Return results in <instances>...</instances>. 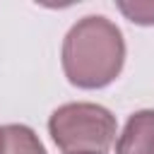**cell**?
<instances>
[{
  "label": "cell",
  "mask_w": 154,
  "mask_h": 154,
  "mask_svg": "<svg viewBox=\"0 0 154 154\" xmlns=\"http://www.w3.org/2000/svg\"><path fill=\"white\" fill-rule=\"evenodd\" d=\"M60 58L70 84L79 89H103L125 65L123 31L103 14H87L65 34Z\"/></svg>",
  "instance_id": "6da1fadb"
},
{
  "label": "cell",
  "mask_w": 154,
  "mask_h": 154,
  "mask_svg": "<svg viewBox=\"0 0 154 154\" xmlns=\"http://www.w3.org/2000/svg\"><path fill=\"white\" fill-rule=\"evenodd\" d=\"M116 116L89 101H75L58 106L48 118V132L58 149L70 152H99L106 154L116 140Z\"/></svg>",
  "instance_id": "7a4b0ae2"
},
{
  "label": "cell",
  "mask_w": 154,
  "mask_h": 154,
  "mask_svg": "<svg viewBox=\"0 0 154 154\" xmlns=\"http://www.w3.org/2000/svg\"><path fill=\"white\" fill-rule=\"evenodd\" d=\"M116 154H154V108L137 111L128 118L118 135Z\"/></svg>",
  "instance_id": "3957f363"
},
{
  "label": "cell",
  "mask_w": 154,
  "mask_h": 154,
  "mask_svg": "<svg viewBox=\"0 0 154 154\" xmlns=\"http://www.w3.org/2000/svg\"><path fill=\"white\" fill-rule=\"evenodd\" d=\"M0 154H46V147L29 125L10 123V125H2Z\"/></svg>",
  "instance_id": "277c9868"
},
{
  "label": "cell",
  "mask_w": 154,
  "mask_h": 154,
  "mask_svg": "<svg viewBox=\"0 0 154 154\" xmlns=\"http://www.w3.org/2000/svg\"><path fill=\"white\" fill-rule=\"evenodd\" d=\"M116 7L140 26H154V0H118Z\"/></svg>",
  "instance_id": "5b68a950"
},
{
  "label": "cell",
  "mask_w": 154,
  "mask_h": 154,
  "mask_svg": "<svg viewBox=\"0 0 154 154\" xmlns=\"http://www.w3.org/2000/svg\"><path fill=\"white\" fill-rule=\"evenodd\" d=\"M70 154H99V152H70Z\"/></svg>",
  "instance_id": "8992f818"
},
{
  "label": "cell",
  "mask_w": 154,
  "mask_h": 154,
  "mask_svg": "<svg viewBox=\"0 0 154 154\" xmlns=\"http://www.w3.org/2000/svg\"><path fill=\"white\" fill-rule=\"evenodd\" d=\"M0 149H2V128H0Z\"/></svg>",
  "instance_id": "52a82bcc"
}]
</instances>
